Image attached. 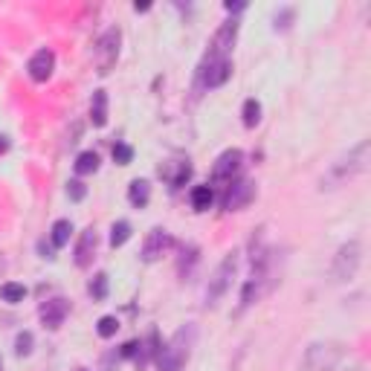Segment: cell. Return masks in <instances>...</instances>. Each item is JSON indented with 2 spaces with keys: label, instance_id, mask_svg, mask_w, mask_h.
I'll return each mask as SVG.
<instances>
[{
  "label": "cell",
  "instance_id": "83f0119b",
  "mask_svg": "<svg viewBox=\"0 0 371 371\" xmlns=\"http://www.w3.org/2000/svg\"><path fill=\"white\" fill-rule=\"evenodd\" d=\"M113 160H116V166H131L133 148H131L128 143H116V146H113Z\"/></svg>",
  "mask_w": 371,
  "mask_h": 371
},
{
  "label": "cell",
  "instance_id": "cb8c5ba5",
  "mask_svg": "<svg viewBox=\"0 0 371 371\" xmlns=\"http://www.w3.org/2000/svg\"><path fill=\"white\" fill-rule=\"evenodd\" d=\"M116 331H119V319H116V316H102V319L96 322V334H99L102 340L116 337Z\"/></svg>",
  "mask_w": 371,
  "mask_h": 371
},
{
  "label": "cell",
  "instance_id": "603a6c76",
  "mask_svg": "<svg viewBox=\"0 0 371 371\" xmlns=\"http://www.w3.org/2000/svg\"><path fill=\"white\" fill-rule=\"evenodd\" d=\"M90 296L96 299V302H102V299H108V273H96L90 278Z\"/></svg>",
  "mask_w": 371,
  "mask_h": 371
},
{
  "label": "cell",
  "instance_id": "d6986e66",
  "mask_svg": "<svg viewBox=\"0 0 371 371\" xmlns=\"http://www.w3.org/2000/svg\"><path fill=\"white\" fill-rule=\"evenodd\" d=\"M212 200H215L212 186H195V189H192V206H195L198 212H206V209L212 206Z\"/></svg>",
  "mask_w": 371,
  "mask_h": 371
},
{
  "label": "cell",
  "instance_id": "4dcf8cb0",
  "mask_svg": "<svg viewBox=\"0 0 371 371\" xmlns=\"http://www.w3.org/2000/svg\"><path fill=\"white\" fill-rule=\"evenodd\" d=\"M223 9H226L229 15H238V12H244V9H247V4H244V0H235V4H232V0H226Z\"/></svg>",
  "mask_w": 371,
  "mask_h": 371
},
{
  "label": "cell",
  "instance_id": "30bf717a",
  "mask_svg": "<svg viewBox=\"0 0 371 371\" xmlns=\"http://www.w3.org/2000/svg\"><path fill=\"white\" fill-rule=\"evenodd\" d=\"M171 247H174L171 232L163 229V226H154L148 235H146V241H143V255H139V258H143L146 264H154V261H160Z\"/></svg>",
  "mask_w": 371,
  "mask_h": 371
},
{
  "label": "cell",
  "instance_id": "ac0fdd59",
  "mask_svg": "<svg viewBox=\"0 0 371 371\" xmlns=\"http://www.w3.org/2000/svg\"><path fill=\"white\" fill-rule=\"evenodd\" d=\"M70 235H73V223H70L67 218H61V220H56L53 229H50V244H53L56 250H61V247L70 244Z\"/></svg>",
  "mask_w": 371,
  "mask_h": 371
},
{
  "label": "cell",
  "instance_id": "9a60e30c",
  "mask_svg": "<svg viewBox=\"0 0 371 371\" xmlns=\"http://www.w3.org/2000/svg\"><path fill=\"white\" fill-rule=\"evenodd\" d=\"M128 200H131L133 209H146L148 200H151V183L143 180V177L131 180V186H128Z\"/></svg>",
  "mask_w": 371,
  "mask_h": 371
},
{
  "label": "cell",
  "instance_id": "44dd1931",
  "mask_svg": "<svg viewBox=\"0 0 371 371\" xmlns=\"http://www.w3.org/2000/svg\"><path fill=\"white\" fill-rule=\"evenodd\" d=\"M241 119H244V128H255L261 122V102L258 99H247L244 108H241Z\"/></svg>",
  "mask_w": 371,
  "mask_h": 371
},
{
  "label": "cell",
  "instance_id": "52a82bcc",
  "mask_svg": "<svg viewBox=\"0 0 371 371\" xmlns=\"http://www.w3.org/2000/svg\"><path fill=\"white\" fill-rule=\"evenodd\" d=\"M119 44H122L119 26H111L99 38V44H96V67H99V76H108L116 67V61H119Z\"/></svg>",
  "mask_w": 371,
  "mask_h": 371
},
{
  "label": "cell",
  "instance_id": "8992f818",
  "mask_svg": "<svg viewBox=\"0 0 371 371\" xmlns=\"http://www.w3.org/2000/svg\"><path fill=\"white\" fill-rule=\"evenodd\" d=\"M365 166H368V139H362L360 146H354L345 157H340L334 166H331V180H348V177H354V174H360V171H365Z\"/></svg>",
  "mask_w": 371,
  "mask_h": 371
},
{
  "label": "cell",
  "instance_id": "277c9868",
  "mask_svg": "<svg viewBox=\"0 0 371 371\" xmlns=\"http://www.w3.org/2000/svg\"><path fill=\"white\" fill-rule=\"evenodd\" d=\"M342 362V351L334 342H313L305 351V368L308 371H337Z\"/></svg>",
  "mask_w": 371,
  "mask_h": 371
},
{
  "label": "cell",
  "instance_id": "4fadbf2b",
  "mask_svg": "<svg viewBox=\"0 0 371 371\" xmlns=\"http://www.w3.org/2000/svg\"><path fill=\"white\" fill-rule=\"evenodd\" d=\"M53 70H56V53H53V50H38V53L29 59V64H26L29 78L38 81V84L50 81V78H53Z\"/></svg>",
  "mask_w": 371,
  "mask_h": 371
},
{
  "label": "cell",
  "instance_id": "5b68a950",
  "mask_svg": "<svg viewBox=\"0 0 371 371\" xmlns=\"http://www.w3.org/2000/svg\"><path fill=\"white\" fill-rule=\"evenodd\" d=\"M238 32H241V24L238 18H229L218 26V32L212 35V44H209V53H206V61H218V59H229V53L235 50V41H238Z\"/></svg>",
  "mask_w": 371,
  "mask_h": 371
},
{
  "label": "cell",
  "instance_id": "5bb4252c",
  "mask_svg": "<svg viewBox=\"0 0 371 371\" xmlns=\"http://www.w3.org/2000/svg\"><path fill=\"white\" fill-rule=\"evenodd\" d=\"M96 247H99V235L96 229L87 226L81 235H78V244H76V267L87 270L93 264V258H96Z\"/></svg>",
  "mask_w": 371,
  "mask_h": 371
},
{
  "label": "cell",
  "instance_id": "ffe728a7",
  "mask_svg": "<svg viewBox=\"0 0 371 371\" xmlns=\"http://www.w3.org/2000/svg\"><path fill=\"white\" fill-rule=\"evenodd\" d=\"M0 299H4L6 305H18L26 299V288L18 285V282H6V285H0Z\"/></svg>",
  "mask_w": 371,
  "mask_h": 371
},
{
  "label": "cell",
  "instance_id": "6da1fadb",
  "mask_svg": "<svg viewBox=\"0 0 371 371\" xmlns=\"http://www.w3.org/2000/svg\"><path fill=\"white\" fill-rule=\"evenodd\" d=\"M198 345V325L186 322L174 331V337L168 340L166 348H160L157 354V371H183L186 362L192 360V351Z\"/></svg>",
  "mask_w": 371,
  "mask_h": 371
},
{
  "label": "cell",
  "instance_id": "9c48e42d",
  "mask_svg": "<svg viewBox=\"0 0 371 371\" xmlns=\"http://www.w3.org/2000/svg\"><path fill=\"white\" fill-rule=\"evenodd\" d=\"M255 198V183L253 180H232L226 186V195H223V209L226 212H241L244 206H250Z\"/></svg>",
  "mask_w": 371,
  "mask_h": 371
},
{
  "label": "cell",
  "instance_id": "2e32d148",
  "mask_svg": "<svg viewBox=\"0 0 371 371\" xmlns=\"http://www.w3.org/2000/svg\"><path fill=\"white\" fill-rule=\"evenodd\" d=\"M90 122H93V128H105V125H108V93H105V90H93V99H90Z\"/></svg>",
  "mask_w": 371,
  "mask_h": 371
},
{
  "label": "cell",
  "instance_id": "4316f807",
  "mask_svg": "<svg viewBox=\"0 0 371 371\" xmlns=\"http://www.w3.org/2000/svg\"><path fill=\"white\" fill-rule=\"evenodd\" d=\"M183 253H186V255H189V258H180V264H177V270H180V275H189V273H192V267L198 264V247H186Z\"/></svg>",
  "mask_w": 371,
  "mask_h": 371
},
{
  "label": "cell",
  "instance_id": "3957f363",
  "mask_svg": "<svg viewBox=\"0 0 371 371\" xmlns=\"http://www.w3.org/2000/svg\"><path fill=\"white\" fill-rule=\"evenodd\" d=\"M362 264V247L360 241H348L337 250L334 255V264H331V275H334V282H351V278L357 275Z\"/></svg>",
  "mask_w": 371,
  "mask_h": 371
},
{
  "label": "cell",
  "instance_id": "ba28073f",
  "mask_svg": "<svg viewBox=\"0 0 371 371\" xmlns=\"http://www.w3.org/2000/svg\"><path fill=\"white\" fill-rule=\"evenodd\" d=\"M241 163H244V151L241 148H226L218 160H215V166H212V183L215 186H220V183H232L235 180V174L241 171Z\"/></svg>",
  "mask_w": 371,
  "mask_h": 371
},
{
  "label": "cell",
  "instance_id": "836d02e7",
  "mask_svg": "<svg viewBox=\"0 0 371 371\" xmlns=\"http://www.w3.org/2000/svg\"><path fill=\"white\" fill-rule=\"evenodd\" d=\"M0 371H4V360H0Z\"/></svg>",
  "mask_w": 371,
  "mask_h": 371
},
{
  "label": "cell",
  "instance_id": "e0dca14e",
  "mask_svg": "<svg viewBox=\"0 0 371 371\" xmlns=\"http://www.w3.org/2000/svg\"><path fill=\"white\" fill-rule=\"evenodd\" d=\"M99 154L96 151H81L78 157H76V163H73V168H76V174L78 177H87V174H96L99 171Z\"/></svg>",
  "mask_w": 371,
  "mask_h": 371
},
{
  "label": "cell",
  "instance_id": "8fae6325",
  "mask_svg": "<svg viewBox=\"0 0 371 371\" xmlns=\"http://www.w3.org/2000/svg\"><path fill=\"white\" fill-rule=\"evenodd\" d=\"M229 76H232V61L229 59H218V61H206L203 59V64L198 70V81H200L203 90H215V87L226 84Z\"/></svg>",
  "mask_w": 371,
  "mask_h": 371
},
{
  "label": "cell",
  "instance_id": "f1b7e54d",
  "mask_svg": "<svg viewBox=\"0 0 371 371\" xmlns=\"http://www.w3.org/2000/svg\"><path fill=\"white\" fill-rule=\"evenodd\" d=\"M67 198H70L73 203H81V200L87 198V186H84L81 180H70V183H67Z\"/></svg>",
  "mask_w": 371,
  "mask_h": 371
},
{
  "label": "cell",
  "instance_id": "7402d4cb",
  "mask_svg": "<svg viewBox=\"0 0 371 371\" xmlns=\"http://www.w3.org/2000/svg\"><path fill=\"white\" fill-rule=\"evenodd\" d=\"M131 238V223L128 220H116L111 226V247H125Z\"/></svg>",
  "mask_w": 371,
  "mask_h": 371
},
{
  "label": "cell",
  "instance_id": "d4e9b609",
  "mask_svg": "<svg viewBox=\"0 0 371 371\" xmlns=\"http://www.w3.org/2000/svg\"><path fill=\"white\" fill-rule=\"evenodd\" d=\"M293 18H296V9H290V6L278 9V12H275V18H273V29H275V32H285V29H290Z\"/></svg>",
  "mask_w": 371,
  "mask_h": 371
},
{
  "label": "cell",
  "instance_id": "7a4b0ae2",
  "mask_svg": "<svg viewBox=\"0 0 371 371\" xmlns=\"http://www.w3.org/2000/svg\"><path fill=\"white\" fill-rule=\"evenodd\" d=\"M238 273V253H226L223 261L215 267L209 285H206V305L215 308L220 296H226V290L232 288V278Z\"/></svg>",
  "mask_w": 371,
  "mask_h": 371
},
{
  "label": "cell",
  "instance_id": "1f68e13d",
  "mask_svg": "<svg viewBox=\"0 0 371 371\" xmlns=\"http://www.w3.org/2000/svg\"><path fill=\"white\" fill-rule=\"evenodd\" d=\"M6 151H9V139L0 136V154H6Z\"/></svg>",
  "mask_w": 371,
  "mask_h": 371
},
{
  "label": "cell",
  "instance_id": "484cf974",
  "mask_svg": "<svg viewBox=\"0 0 371 371\" xmlns=\"http://www.w3.org/2000/svg\"><path fill=\"white\" fill-rule=\"evenodd\" d=\"M32 345H35V337H32L29 331H21V334L15 337V354H18V357H29V354H32Z\"/></svg>",
  "mask_w": 371,
  "mask_h": 371
},
{
  "label": "cell",
  "instance_id": "f546056e",
  "mask_svg": "<svg viewBox=\"0 0 371 371\" xmlns=\"http://www.w3.org/2000/svg\"><path fill=\"white\" fill-rule=\"evenodd\" d=\"M38 253H41V258H46V261H53V258H56V247H53V244H46V241H38Z\"/></svg>",
  "mask_w": 371,
  "mask_h": 371
},
{
  "label": "cell",
  "instance_id": "7c38bea8",
  "mask_svg": "<svg viewBox=\"0 0 371 371\" xmlns=\"http://www.w3.org/2000/svg\"><path fill=\"white\" fill-rule=\"evenodd\" d=\"M67 313H70V302L61 299V296L46 299V302L38 308V316H41V322H44V328H50V331H59V328H61L64 319H67Z\"/></svg>",
  "mask_w": 371,
  "mask_h": 371
},
{
  "label": "cell",
  "instance_id": "d6a6232c",
  "mask_svg": "<svg viewBox=\"0 0 371 371\" xmlns=\"http://www.w3.org/2000/svg\"><path fill=\"white\" fill-rule=\"evenodd\" d=\"M151 4H133V12H148Z\"/></svg>",
  "mask_w": 371,
  "mask_h": 371
}]
</instances>
